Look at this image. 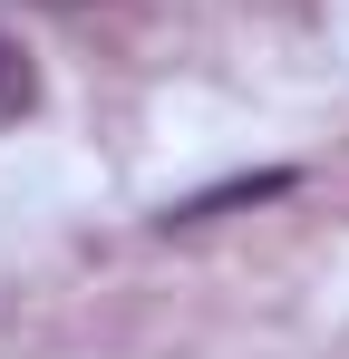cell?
Returning a JSON list of instances; mask_svg holds the SVG:
<instances>
[{"mask_svg": "<svg viewBox=\"0 0 349 359\" xmlns=\"http://www.w3.org/2000/svg\"><path fill=\"white\" fill-rule=\"evenodd\" d=\"M29 107H39V68H29V49H20V39L0 29V136L29 117Z\"/></svg>", "mask_w": 349, "mask_h": 359, "instance_id": "2", "label": "cell"}, {"mask_svg": "<svg viewBox=\"0 0 349 359\" xmlns=\"http://www.w3.org/2000/svg\"><path fill=\"white\" fill-rule=\"evenodd\" d=\"M272 194H291V165H262V175H224V184H204V194H184V204H165V224H214V214L272 204Z\"/></svg>", "mask_w": 349, "mask_h": 359, "instance_id": "1", "label": "cell"}]
</instances>
